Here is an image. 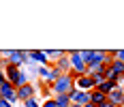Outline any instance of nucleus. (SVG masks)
I'll return each instance as SVG.
<instances>
[{
    "label": "nucleus",
    "mask_w": 124,
    "mask_h": 107,
    "mask_svg": "<svg viewBox=\"0 0 124 107\" xmlns=\"http://www.w3.org/2000/svg\"><path fill=\"white\" fill-rule=\"evenodd\" d=\"M109 69H111L116 75H122V73H124V62L116 60V62H111V64H109Z\"/></svg>",
    "instance_id": "obj_13"
},
{
    "label": "nucleus",
    "mask_w": 124,
    "mask_h": 107,
    "mask_svg": "<svg viewBox=\"0 0 124 107\" xmlns=\"http://www.w3.org/2000/svg\"><path fill=\"white\" fill-rule=\"evenodd\" d=\"M47 56H49V58H54V60L62 58V54H60V51H47Z\"/></svg>",
    "instance_id": "obj_15"
},
{
    "label": "nucleus",
    "mask_w": 124,
    "mask_h": 107,
    "mask_svg": "<svg viewBox=\"0 0 124 107\" xmlns=\"http://www.w3.org/2000/svg\"><path fill=\"white\" fill-rule=\"evenodd\" d=\"M116 83H118V82H109V79H105V82L101 83V86L96 88V90L105 92V94H109V92H113V90H116Z\"/></svg>",
    "instance_id": "obj_11"
},
{
    "label": "nucleus",
    "mask_w": 124,
    "mask_h": 107,
    "mask_svg": "<svg viewBox=\"0 0 124 107\" xmlns=\"http://www.w3.org/2000/svg\"><path fill=\"white\" fill-rule=\"evenodd\" d=\"M2 101H4V99H2V96H0V103H2Z\"/></svg>",
    "instance_id": "obj_24"
},
{
    "label": "nucleus",
    "mask_w": 124,
    "mask_h": 107,
    "mask_svg": "<svg viewBox=\"0 0 124 107\" xmlns=\"http://www.w3.org/2000/svg\"><path fill=\"white\" fill-rule=\"evenodd\" d=\"M32 94H34V86H30V83H26V86H22V88H17V96H19L22 101H30Z\"/></svg>",
    "instance_id": "obj_8"
},
{
    "label": "nucleus",
    "mask_w": 124,
    "mask_h": 107,
    "mask_svg": "<svg viewBox=\"0 0 124 107\" xmlns=\"http://www.w3.org/2000/svg\"><path fill=\"white\" fill-rule=\"evenodd\" d=\"M0 107H11V103H9V101H2V103H0Z\"/></svg>",
    "instance_id": "obj_20"
},
{
    "label": "nucleus",
    "mask_w": 124,
    "mask_h": 107,
    "mask_svg": "<svg viewBox=\"0 0 124 107\" xmlns=\"http://www.w3.org/2000/svg\"><path fill=\"white\" fill-rule=\"evenodd\" d=\"M101 107H116V105H111V103L107 101V103H103V105H101Z\"/></svg>",
    "instance_id": "obj_21"
},
{
    "label": "nucleus",
    "mask_w": 124,
    "mask_h": 107,
    "mask_svg": "<svg viewBox=\"0 0 124 107\" xmlns=\"http://www.w3.org/2000/svg\"><path fill=\"white\" fill-rule=\"evenodd\" d=\"M30 58H32V60H37V62H45L47 54H43V51H34V54H30Z\"/></svg>",
    "instance_id": "obj_14"
},
{
    "label": "nucleus",
    "mask_w": 124,
    "mask_h": 107,
    "mask_svg": "<svg viewBox=\"0 0 124 107\" xmlns=\"http://www.w3.org/2000/svg\"><path fill=\"white\" fill-rule=\"evenodd\" d=\"M4 56H9L11 58V64H15V66H19V62H24L26 58H30V56H26L24 51H4Z\"/></svg>",
    "instance_id": "obj_10"
},
{
    "label": "nucleus",
    "mask_w": 124,
    "mask_h": 107,
    "mask_svg": "<svg viewBox=\"0 0 124 107\" xmlns=\"http://www.w3.org/2000/svg\"><path fill=\"white\" fill-rule=\"evenodd\" d=\"M116 60H120V62H124V51H118V54H116Z\"/></svg>",
    "instance_id": "obj_17"
},
{
    "label": "nucleus",
    "mask_w": 124,
    "mask_h": 107,
    "mask_svg": "<svg viewBox=\"0 0 124 107\" xmlns=\"http://www.w3.org/2000/svg\"><path fill=\"white\" fill-rule=\"evenodd\" d=\"M0 96H2L4 101H9V103H11V101H15V99H19V96H17V92L13 90L11 83H4V86L0 88Z\"/></svg>",
    "instance_id": "obj_4"
},
{
    "label": "nucleus",
    "mask_w": 124,
    "mask_h": 107,
    "mask_svg": "<svg viewBox=\"0 0 124 107\" xmlns=\"http://www.w3.org/2000/svg\"><path fill=\"white\" fill-rule=\"evenodd\" d=\"M107 101H109L111 105H116V107L122 105V103H124V92L120 90V88H116L113 92H109V94H107Z\"/></svg>",
    "instance_id": "obj_7"
},
{
    "label": "nucleus",
    "mask_w": 124,
    "mask_h": 107,
    "mask_svg": "<svg viewBox=\"0 0 124 107\" xmlns=\"http://www.w3.org/2000/svg\"><path fill=\"white\" fill-rule=\"evenodd\" d=\"M90 103L94 107H101L103 103H107V94L101 92V90H92V92H90Z\"/></svg>",
    "instance_id": "obj_5"
},
{
    "label": "nucleus",
    "mask_w": 124,
    "mask_h": 107,
    "mask_svg": "<svg viewBox=\"0 0 124 107\" xmlns=\"http://www.w3.org/2000/svg\"><path fill=\"white\" fill-rule=\"evenodd\" d=\"M71 99H73V103H77V105H81V107H86L88 103H90V94H88V92H77V90H75V92H71Z\"/></svg>",
    "instance_id": "obj_6"
},
{
    "label": "nucleus",
    "mask_w": 124,
    "mask_h": 107,
    "mask_svg": "<svg viewBox=\"0 0 124 107\" xmlns=\"http://www.w3.org/2000/svg\"><path fill=\"white\" fill-rule=\"evenodd\" d=\"M7 77L11 79V83H15L17 88H22V86H26V75L15 64H7Z\"/></svg>",
    "instance_id": "obj_2"
},
{
    "label": "nucleus",
    "mask_w": 124,
    "mask_h": 107,
    "mask_svg": "<svg viewBox=\"0 0 124 107\" xmlns=\"http://www.w3.org/2000/svg\"><path fill=\"white\" fill-rule=\"evenodd\" d=\"M0 64H2V56H0Z\"/></svg>",
    "instance_id": "obj_25"
},
{
    "label": "nucleus",
    "mask_w": 124,
    "mask_h": 107,
    "mask_svg": "<svg viewBox=\"0 0 124 107\" xmlns=\"http://www.w3.org/2000/svg\"><path fill=\"white\" fill-rule=\"evenodd\" d=\"M4 83H7V82H4V73L0 71V88H2V86H4Z\"/></svg>",
    "instance_id": "obj_19"
},
{
    "label": "nucleus",
    "mask_w": 124,
    "mask_h": 107,
    "mask_svg": "<svg viewBox=\"0 0 124 107\" xmlns=\"http://www.w3.org/2000/svg\"><path fill=\"white\" fill-rule=\"evenodd\" d=\"M77 86L81 88V92H86V90H90V88H94L96 83H94V79H92L90 75H81V77L77 79Z\"/></svg>",
    "instance_id": "obj_9"
},
{
    "label": "nucleus",
    "mask_w": 124,
    "mask_h": 107,
    "mask_svg": "<svg viewBox=\"0 0 124 107\" xmlns=\"http://www.w3.org/2000/svg\"><path fill=\"white\" fill-rule=\"evenodd\" d=\"M71 69H73L75 73H79V75H88V64H86V60L81 58L79 51L71 54Z\"/></svg>",
    "instance_id": "obj_3"
},
{
    "label": "nucleus",
    "mask_w": 124,
    "mask_h": 107,
    "mask_svg": "<svg viewBox=\"0 0 124 107\" xmlns=\"http://www.w3.org/2000/svg\"><path fill=\"white\" fill-rule=\"evenodd\" d=\"M71 107H81V105H77V103H73V105H71Z\"/></svg>",
    "instance_id": "obj_22"
},
{
    "label": "nucleus",
    "mask_w": 124,
    "mask_h": 107,
    "mask_svg": "<svg viewBox=\"0 0 124 107\" xmlns=\"http://www.w3.org/2000/svg\"><path fill=\"white\" fill-rule=\"evenodd\" d=\"M43 107H58V105H56V101H45V105H43Z\"/></svg>",
    "instance_id": "obj_18"
},
{
    "label": "nucleus",
    "mask_w": 124,
    "mask_h": 107,
    "mask_svg": "<svg viewBox=\"0 0 124 107\" xmlns=\"http://www.w3.org/2000/svg\"><path fill=\"white\" fill-rule=\"evenodd\" d=\"M86 107H94V105H92V103H88V105H86Z\"/></svg>",
    "instance_id": "obj_23"
},
{
    "label": "nucleus",
    "mask_w": 124,
    "mask_h": 107,
    "mask_svg": "<svg viewBox=\"0 0 124 107\" xmlns=\"http://www.w3.org/2000/svg\"><path fill=\"white\" fill-rule=\"evenodd\" d=\"M54 90H56V94H71V92H75L73 88V77L71 75H64V77H60L58 82H56V86H54Z\"/></svg>",
    "instance_id": "obj_1"
},
{
    "label": "nucleus",
    "mask_w": 124,
    "mask_h": 107,
    "mask_svg": "<svg viewBox=\"0 0 124 107\" xmlns=\"http://www.w3.org/2000/svg\"><path fill=\"white\" fill-rule=\"evenodd\" d=\"M56 105H58V107H71V105H73V103H71V96H69V94L56 96Z\"/></svg>",
    "instance_id": "obj_12"
},
{
    "label": "nucleus",
    "mask_w": 124,
    "mask_h": 107,
    "mask_svg": "<svg viewBox=\"0 0 124 107\" xmlns=\"http://www.w3.org/2000/svg\"><path fill=\"white\" fill-rule=\"evenodd\" d=\"M26 107H39V103L34 99H30V101H26Z\"/></svg>",
    "instance_id": "obj_16"
}]
</instances>
